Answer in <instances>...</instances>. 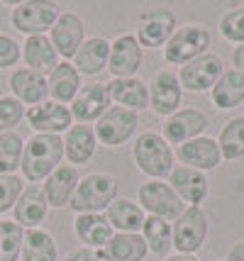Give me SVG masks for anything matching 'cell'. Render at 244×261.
I'll return each instance as SVG.
<instances>
[{
    "instance_id": "24",
    "label": "cell",
    "mask_w": 244,
    "mask_h": 261,
    "mask_svg": "<svg viewBox=\"0 0 244 261\" xmlns=\"http://www.w3.org/2000/svg\"><path fill=\"white\" fill-rule=\"evenodd\" d=\"M98 137L91 125H71V129L64 135V156L73 164H88L95 156Z\"/></svg>"
},
{
    "instance_id": "21",
    "label": "cell",
    "mask_w": 244,
    "mask_h": 261,
    "mask_svg": "<svg viewBox=\"0 0 244 261\" xmlns=\"http://www.w3.org/2000/svg\"><path fill=\"white\" fill-rule=\"evenodd\" d=\"M78 181H81L78 169L71 166V164H61L59 169L51 171V176L44 181V188H42L44 195H47L49 207H54V210L66 207L71 203V198H73V191H76Z\"/></svg>"
},
{
    "instance_id": "26",
    "label": "cell",
    "mask_w": 244,
    "mask_h": 261,
    "mask_svg": "<svg viewBox=\"0 0 244 261\" xmlns=\"http://www.w3.org/2000/svg\"><path fill=\"white\" fill-rule=\"evenodd\" d=\"M107 59H110V42L103 37H91L76 51L73 68L83 76H98L100 71L107 68Z\"/></svg>"
},
{
    "instance_id": "43",
    "label": "cell",
    "mask_w": 244,
    "mask_h": 261,
    "mask_svg": "<svg viewBox=\"0 0 244 261\" xmlns=\"http://www.w3.org/2000/svg\"><path fill=\"white\" fill-rule=\"evenodd\" d=\"M166 261H198L196 254H174V256H169Z\"/></svg>"
},
{
    "instance_id": "5",
    "label": "cell",
    "mask_w": 244,
    "mask_h": 261,
    "mask_svg": "<svg viewBox=\"0 0 244 261\" xmlns=\"http://www.w3.org/2000/svg\"><path fill=\"white\" fill-rule=\"evenodd\" d=\"M59 5L47 0H27L15 5L10 12V22L17 32L35 37V34H47L59 20Z\"/></svg>"
},
{
    "instance_id": "42",
    "label": "cell",
    "mask_w": 244,
    "mask_h": 261,
    "mask_svg": "<svg viewBox=\"0 0 244 261\" xmlns=\"http://www.w3.org/2000/svg\"><path fill=\"white\" fill-rule=\"evenodd\" d=\"M232 64H234V68H237V71H242V73H244V44H239L237 49H234Z\"/></svg>"
},
{
    "instance_id": "37",
    "label": "cell",
    "mask_w": 244,
    "mask_h": 261,
    "mask_svg": "<svg viewBox=\"0 0 244 261\" xmlns=\"http://www.w3.org/2000/svg\"><path fill=\"white\" fill-rule=\"evenodd\" d=\"M22 191H24V181L17 173L0 176V215L15 207V203L22 195Z\"/></svg>"
},
{
    "instance_id": "3",
    "label": "cell",
    "mask_w": 244,
    "mask_h": 261,
    "mask_svg": "<svg viewBox=\"0 0 244 261\" xmlns=\"http://www.w3.org/2000/svg\"><path fill=\"white\" fill-rule=\"evenodd\" d=\"M120 186L113 176L107 173H88L78 181L73 198H71V210L81 213H105L110 205L117 200Z\"/></svg>"
},
{
    "instance_id": "38",
    "label": "cell",
    "mask_w": 244,
    "mask_h": 261,
    "mask_svg": "<svg viewBox=\"0 0 244 261\" xmlns=\"http://www.w3.org/2000/svg\"><path fill=\"white\" fill-rule=\"evenodd\" d=\"M220 34L227 42L244 44V8L225 12L220 17Z\"/></svg>"
},
{
    "instance_id": "8",
    "label": "cell",
    "mask_w": 244,
    "mask_h": 261,
    "mask_svg": "<svg viewBox=\"0 0 244 261\" xmlns=\"http://www.w3.org/2000/svg\"><path fill=\"white\" fill-rule=\"evenodd\" d=\"M137 125H140V115L134 110L113 105L93 125V129H95V137H98V144L120 147V144H125L129 137L137 132Z\"/></svg>"
},
{
    "instance_id": "7",
    "label": "cell",
    "mask_w": 244,
    "mask_h": 261,
    "mask_svg": "<svg viewBox=\"0 0 244 261\" xmlns=\"http://www.w3.org/2000/svg\"><path fill=\"white\" fill-rule=\"evenodd\" d=\"M142 210H147L149 215L161 217V220H178L186 210V203L174 193V188L164 181H147L137 191Z\"/></svg>"
},
{
    "instance_id": "16",
    "label": "cell",
    "mask_w": 244,
    "mask_h": 261,
    "mask_svg": "<svg viewBox=\"0 0 244 261\" xmlns=\"http://www.w3.org/2000/svg\"><path fill=\"white\" fill-rule=\"evenodd\" d=\"M51 44L59 51V57L73 59L76 51L81 49V44L86 42V27L83 20L76 12H61L57 24L51 27Z\"/></svg>"
},
{
    "instance_id": "31",
    "label": "cell",
    "mask_w": 244,
    "mask_h": 261,
    "mask_svg": "<svg viewBox=\"0 0 244 261\" xmlns=\"http://www.w3.org/2000/svg\"><path fill=\"white\" fill-rule=\"evenodd\" d=\"M22 259L24 261H59L57 239L47 229H24L22 242Z\"/></svg>"
},
{
    "instance_id": "10",
    "label": "cell",
    "mask_w": 244,
    "mask_h": 261,
    "mask_svg": "<svg viewBox=\"0 0 244 261\" xmlns=\"http://www.w3.org/2000/svg\"><path fill=\"white\" fill-rule=\"evenodd\" d=\"M225 73V64L218 54H203L196 61H191L186 66H181L178 71V81H181V88H186L191 93H203V91H212V86L220 81V76Z\"/></svg>"
},
{
    "instance_id": "6",
    "label": "cell",
    "mask_w": 244,
    "mask_h": 261,
    "mask_svg": "<svg viewBox=\"0 0 244 261\" xmlns=\"http://www.w3.org/2000/svg\"><path fill=\"white\" fill-rule=\"evenodd\" d=\"M171 232H174V247L178 254H196L208 239L210 232L208 213L200 205L186 207L183 215L174 222Z\"/></svg>"
},
{
    "instance_id": "20",
    "label": "cell",
    "mask_w": 244,
    "mask_h": 261,
    "mask_svg": "<svg viewBox=\"0 0 244 261\" xmlns=\"http://www.w3.org/2000/svg\"><path fill=\"white\" fill-rule=\"evenodd\" d=\"M49 213L47 195L39 186H27L12 207V220L22 229H37Z\"/></svg>"
},
{
    "instance_id": "33",
    "label": "cell",
    "mask_w": 244,
    "mask_h": 261,
    "mask_svg": "<svg viewBox=\"0 0 244 261\" xmlns=\"http://www.w3.org/2000/svg\"><path fill=\"white\" fill-rule=\"evenodd\" d=\"M218 147H220L222 159L237 161L244 156V117H232L227 125L222 127L218 137Z\"/></svg>"
},
{
    "instance_id": "19",
    "label": "cell",
    "mask_w": 244,
    "mask_h": 261,
    "mask_svg": "<svg viewBox=\"0 0 244 261\" xmlns=\"http://www.w3.org/2000/svg\"><path fill=\"white\" fill-rule=\"evenodd\" d=\"M8 86L12 91V98H17L22 105H30V108L44 102L49 95L47 76L37 73L32 68H15L8 79Z\"/></svg>"
},
{
    "instance_id": "9",
    "label": "cell",
    "mask_w": 244,
    "mask_h": 261,
    "mask_svg": "<svg viewBox=\"0 0 244 261\" xmlns=\"http://www.w3.org/2000/svg\"><path fill=\"white\" fill-rule=\"evenodd\" d=\"M176 30H178V22H176L174 12L169 8H154V10H147L140 15L134 37H137L140 46L156 49V46H166V42L174 37Z\"/></svg>"
},
{
    "instance_id": "13",
    "label": "cell",
    "mask_w": 244,
    "mask_h": 261,
    "mask_svg": "<svg viewBox=\"0 0 244 261\" xmlns=\"http://www.w3.org/2000/svg\"><path fill=\"white\" fill-rule=\"evenodd\" d=\"M181 95H183V88H181V81L174 71L164 68L159 71L149 83V105L151 110L161 117H171L174 113H178V105H181Z\"/></svg>"
},
{
    "instance_id": "36",
    "label": "cell",
    "mask_w": 244,
    "mask_h": 261,
    "mask_svg": "<svg viewBox=\"0 0 244 261\" xmlns=\"http://www.w3.org/2000/svg\"><path fill=\"white\" fill-rule=\"evenodd\" d=\"M24 120V105L12 95H0V135L15 132V127Z\"/></svg>"
},
{
    "instance_id": "2",
    "label": "cell",
    "mask_w": 244,
    "mask_h": 261,
    "mask_svg": "<svg viewBox=\"0 0 244 261\" xmlns=\"http://www.w3.org/2000/svg\"><path fill=\"white\" fill-rule=\"evenodd\" d=\"M132 156L137 169L149 176L151 181H161L166 176H171L174 166V149L171 144L156 132H144L137 137L134 149H132Z\"/></svg>"
},
{
    "instance_id": "28",
    "label": "cell",
    "mask_w": 244,
    "mask_h": 261,
    "mask_svg": "<svg viewBox=\"0 0 244 261\" xmlns=\"http://www.w3.org/2000/svg\"><path fill=\"white\" fill-rule=\"evenodd\" d=\"M47 83H49L51 100L66 105V102H73V98L81 91V73L73 68L71 61H61V64L49 73Z\"/></svg>"
},
{
    "instance_id": "27",
    "label": "cell",
    "mask_w": 244,
    "mask_h": 261,
    "mask_svg": "<svg viewBox=\"0 0 244 261\" xmlns=\"http://www.w3.org/2000/svg\"><path fill=\"white\" fill-rule=\"evenodd\" d=\"M110 91V100H115L120 108L127 110H142L149 108V86L140 79H113L105 83Z\"/></svg>"
},
{
    "instance_id": "30",
    "label": "cell",
    "mask_w": 244,
    "mask_h": 261,
    "mask_svg": "<svg viewBox=\"0 0 244 261\" xmlns=\"http://www.w3.org/2000/svg\"><path fill=\"white\" fill-rule=\"evenodd\" d=\"M105 217L107 222L113 225V229L117 232H129V234H140L142 227H144V210H142L140 203H132L127 198H117L115 203L105 210Z\"/></svg>"
},
{
    "instance_id": "12",
    "label": "cell",
    "mask_w": 244,
    "mask_h": 261,
    "mask_svg": "<svg viewBox=\"0 0 244 261\" xmlns=\"http://www.w3.org/2000/svg\"><path fill=\"white\" fill-rule=\"evenodd\" d=\"M210 120L208 115L203 113V110H198V108H186V110H178L174 113L171 117H166V122H164V139L169 142V144H186L191 139H196L200 137L205 129H208Z\"/></svg>"
},
{
    "instance_id": "25",
    "label": "cell",
    "mask_w": 244,
    "mask_h": 261,
    "mask_svg": "<svg viewBox=\"0 0 244 261\" xmlns=\"http://www.w3.org/2000/svg\"><path fill=\"white\" fill-rule=\"evenodd\" d=\"M22 59L27 68H32L37 73H51L59 66V51L54 49L47 34L27 37L22 44Z\"/></svg>"
},
{
    "instance_id": "1",
    "label": "cell",
    "mask_w": 244,
    "mask_h": 261,
    "mask_svg": "<svg viewBox=\"0 0 244 261\" xmlns=\"http://www.w3.org/2000/svg\"><path fill=\"white\" fill-rule=\"evenodd\" d=\"M64 159V139L59 135H32L24 142L22 154V171L24 181L30 186H37L39 181H47L51 171L61 166Z\"/></svg>"
},
{
    "instance_id": "23",
    "label": "cell",
    "mask_w": 244,
    "mask_h": 261,
    "mask_svg": "<svg viewBox=\"0 0 244 261\" xmlns=\"http://www.w3.org/2000/svg\"><path fill=\"white\" fill-rule=\"evenodd\" d=\"M147 242L142 234H129V232H117L113 239L98 249L100 261H144L147 259Z\"/></svg>"
},
{
    "instance_id": "34",
    "label": "cell",
    "mask_w": 244,
    "mask_h": 261,
    "mask_svg": "<svg viewBox=\"0 0 244 261\" xmlns=\"http://www.w3.org/2000/svg\"><path fill=\"white\" fill-rule=\"evenodd\" d=\"M24 154V139L17 132L0 135V176H10L20 169Z\"/></svg>"
},
{
    "instance_id": "39",
    "label": "cell",
    "mask_w": 244,
    "mask_h": 261,
    "mask_svg": "<svg viewBox=\"0 0 244 261\" xmlns=\"http://www.w3.org/2000/svg\"><path fill=\"white\" fill-rule=\"evenodd\" d=\"M20 59H22V46L12 37L0 32V68H12Z\"/></svg>"
},
{
    "instance_id": "41",
    "label": "cell",
    "mask_w": 244,
    "mask_h": 261,
    "mask_svg": "<svg viewBox=\"0 0 244 261\" xmlns=\"http://www.w3.org/2000/svg\"><path fill=\"white\" fill-rule=\"evenodd\" d=\"M227 261H244V239L232 244V249L227 251Z\"/></svg>"
},
{
    "instance_id": "40",
    "label": "cell",
    "mask_w": 244,
    "mask_h": 261,
    "mask_svg": "<svg viewBox=\"0 0 244 261\" xmlns=\"http://www.w3.org/2000/svg\"><path fill=\"white\" fill-rule=\"evenodd\" d=\"M64 261H100V256H98V251L95 249H76V251H71L69 256Z\"/></svg>"
},
{
    "instance_id": "17",
    "label": "cell",
    "mask_w": 244,
    "mask_h": 261,
    "mask_svg": "<svg viewBox=\"0 0 244 261\" xmlns=\"http://www.w3.org/2000/svg\"><path fill=\"white\" fill-rule=\"evenodd\" d=\"M176 156L183 161V166L203 171V173L205 171H215L222 161L218 139H212V137H196V139H191L186 144H181L176 149Z\"/></svg>"
},
{
    "instance_id": "35",
    "label": "cell",
    "mask_w": 244,
    "mask_h": 261,
    "mask_svg": "<svg viewBox=\"0 0 244 261\" xmlns=\"http://www.w3.org/2000/svg\"><path fill=\"white\" fill-rule=\"evenodd\" d=\"M24 229L15 220H0V261H17L22 256Z\"/></svg>"
},
{
    "instance_id": "18",
    "label": "cell",
    "mask_w": 244,
    "mask_h": 261,
    "mask_svg": "<svg viewBox=\"0 0 244 261\" xmlns=\"http://www.w3.org/2000/svg\"><path fill=\"white\" fill-rule=\"evenodd\" d=\"M169 186L174 188V193L188 203V207L200 205L210 195V183L208 176L203 171L188 169V166H176L169 176Z\"/></svg>"
},
{
    "instance_id": "22",
    "label": "cell",
    "mask_w": 244,
    "mask_h": 261,
    "mask_svg": "<svg viewBox=\"0 0 244 261\" xmlns=\"http://www.w3.org/2000/svg\"><path fill=\"white\" fill-rule=\"evenodd\" d=\"M73 232L83 242L86 249H103L105 244L113 239V225L107 222L103 213H81L73 220Z\"/></svg>"
},
{
    "instance_id": "29",
    "label": "cell",
    "mask_w": 244,
    "mask_h": 261,
    "mask_svg": "<svg viewBox=\"0 0 244 261\" xmlns=\"http://www.w3.org/2000/svg\"><path fill=\"white\" fill-rule=\"evenodd\" d=\"M212 105L220 110H232L244 100V73L237 68H225L220 81L210 91Z\"/></svg>"
},
{
    "instance_id": "32",
    "label": "cell",
    "mask_w": 244,
    "mask_h": 261,
    "mask_svg": "<svg viewBox=\"0 0 244 261\" xmlns=\"http://www.w3.org/2000/svg\"><path fill=\"white\" fill-rule=\"evenodd\" d=\"M142 237L147 242V249L156 256H164L166 251L174 247V232H171V225L169 220H161V217L149 215L144 220V227H142Z\"/></svg>"
},
{
    "instance_id": "11",
    "label": "cell",
    "mask_w": 244,
    "mask_h": 261,
    "mask_svg": "<svg viewBox=\"0 0 244 261\" xmlns=\"http://www.w3.org/2000/svg\"><path fill=\"white\" fill-rule=\"evenodd\" d=\"M24 120L30 122V127L37 135H61V132L71 129L73 115H71V108L61 105V102L44 100L35 105V108H27Z\"/></svg>"
},
{
    "instance_id": "4",
    "label": "cell",
    "mask_w": 244,
    "mask_h": 261,
    "mask_svg": "<svg viewBox=\"0 0 244 261\" xmlns=\"http://www.w3.org/2000/svg\"><path fill=\"white\" fill-rule=\"evenodd\" d=\"M208 46H210L208 27H203V24H186V27H178L174 32V37L166 42L164 59H166V64L186 66L191 61H196L198 57L208 54Z\"/></svg>"
},
{
    "instance_id": "14",
    "label": "cell",
    "mask_w": 244,
    "mask_h": 261,
    "mask_svg": "<svg viewBox=\"0 0 244 261\" xmlns=\"http://www.w3.org/2000/svg\"><path fill=\"white\" fill-rule=\"evenodd\" d=\"M107 110H110V91H107L105 83L83 86L78 95L73 98V102H71V115L78 125L98 122Z\"/></svg>"
},
{
    "instance_id": "15",
    "label": "cell",
    "mask_w": 244,
    "mask_h": 261,
    "mask_svg": "<svg viewBox=\"0 0 244 261\" xmlns=\"http://www.w3.org/2000/svg\"><path fill=\"white\" fill-rule=\"evenodd\" d=\"M107 68L115 79H134L142 68V46L134 34H120L110 44Z\"/></svg>"
}]
</instances>
